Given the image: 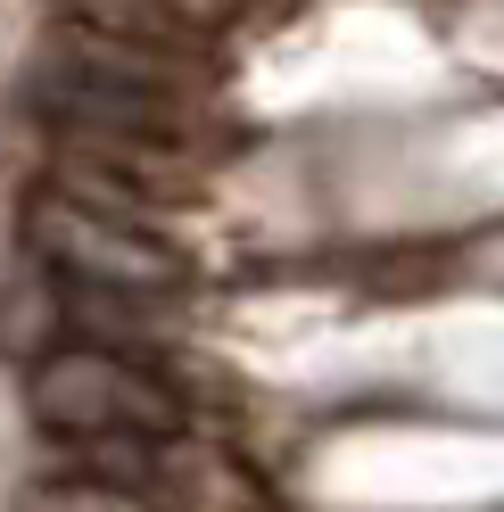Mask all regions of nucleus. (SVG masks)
I'll list each match as a JSON object with an SVG mask.
<instances>
[{
    "instance_id": "3",
    "label": "nucleus",
    "mask_w": 504,
    "mask_h": 512,
    "mask_svg": "<svg viewBox=\"0 0 504 512\" xmlns=\"http://www.w3.org/2000/svg\"><path fill=\"white\" fill-rule=\"evenodd\" d=\"M25 413L58 446H174L182 397L174 380L100 339H58L25 364Z\"/></svg>"
},
{
    "instance_id": "2",
    "label": "nucleus",
    "mask_w": 504,
    "mask_h": 512,
    "mask_svg": "<svg viewBox=\"0 0 504 512\" xmlns=\"http://www.w3.org/2000/svg\"><path fill=\"white\" fill-rule=\"evenodd\" d=\"M34 108L58 133H124V141H182V149L199 141L191 58L83 34V25H67L34 58Z\"/></svg>"
},
{
    "instance_id": "4",
    "label": "nucleus",
    "mask_w": 504,
    "mask_h": 512,
    "mask_svg": "<svg viewBox=\"0 0 504 512\" xmlns=\"http://www.w3.org/2000/svg\"><path fill=\"white\" fill-rule=\"evenodd\" d=\"M25 512H149L141 488H108V479H67V488H34Z\"/></svg>"
},
{
    "instance_id": "1",
    "label": "nucleus",
    "mask_w": 504,
    "mask_h": 512,
    "mask_svg": "<svg viewBox=\"0 0 504 512\" xmlns=\"http://www.w3.org/2000/svg\"><path fill=\"white\" fill-rule=\"evenodd\" d=\"M25 265H42L67 306H174L191 290V256L157 232V215L75 182H42L25 199Z\"/></svg>"
}]
</instances>
